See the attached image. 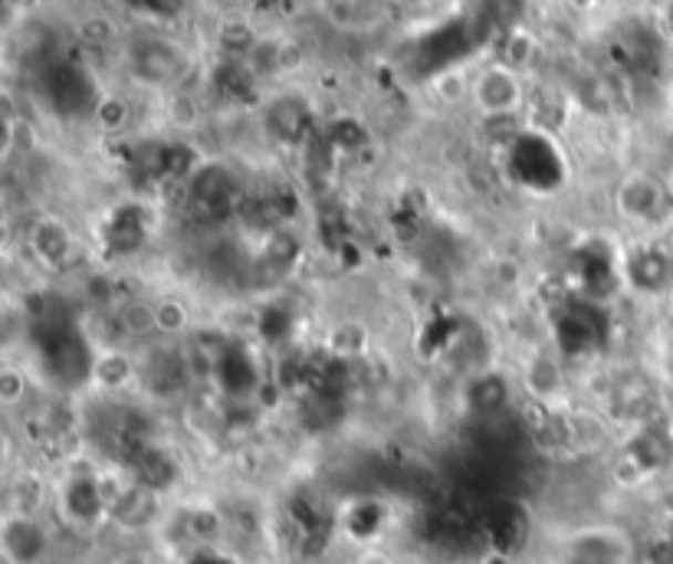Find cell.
Returning a JSON list of instances; mask_svg holds the SVG:
<instances>
[{
  "instance_id": "277c9868",
  "label": "cell",
  "mask_w": 673,
  "mask_h": 564,
  "mask_svg": "<svg viewBox=\"0 0 673 564\" xmlns=\"http://www.w3.org/2000/svg\"><path fill=\"white\" fill-rule=\"evenodd\" d=\"M621 207L634 220H658L664 213V207H667V190H664L661 181L638 175L621 188Z\"/></svg>"
},
{
  "instance_id": "6da1fadb",
  "label": "cell",
  "mask_w": 673,
  "mask_h": 564,
  "mask_svg": "<svg viewBox=\"0 0 673 564\" xmlns=\"http://www.w3.org/2000/svg\"><path fill=\"white\" fill-rule=\"evenodd\" d=\"M470 98L480 108V115H512L522 105V80L506 63H489L470 83Z\"/></svg>"
},
{
  "instance_id": "7a4b0ae2",
  "label": "cell",
  "mask_w": 673,
  "mask_h": 564,
  "mask_svg": "<svg viewBox=\"0 0 673 564\" xmlns=\"http://www.w3.org/2000/svg\"><path fill=\"white\" fill-rule=\"evenodd\" d=\"M3 552L17 564H37L46 555V535L30 515L7 519L3 525Z\"/></svg>"
},
{
  "instance_id": "5b68a950",
  "label": "cell",
  "mask_w": 673,
  "mask_h": 564,
  "mask_svg": "<svg viewBox=\"0 0 673 564\" xmlns=\"http://www.w3.org/2000/svg\"><path fill=\"white\" fill-rule=\"evenodd\" d=\"M634 282L641 285V289H648V292H658V289H664L667 282L673 280V260H667L664 253H658V250H644V253H638L634 257Z\"/></svg>"
},
{
  "instance_id": "3957f363",
  "label": "cell",
  "mask_w": 673,
  "mask_h": 564,
  "mask_svg": "<svg viewBox=\"0 0 673 564\" xmlns=\"http://www.w3.org/2000/svg\"><path fill=\"white\" fill-rule=\"evenodd\" d=\"M624 562V542L608 532V529H594V532H581L569 542L566 552V564H621Z\"/></svg>"
}]
</instances>
